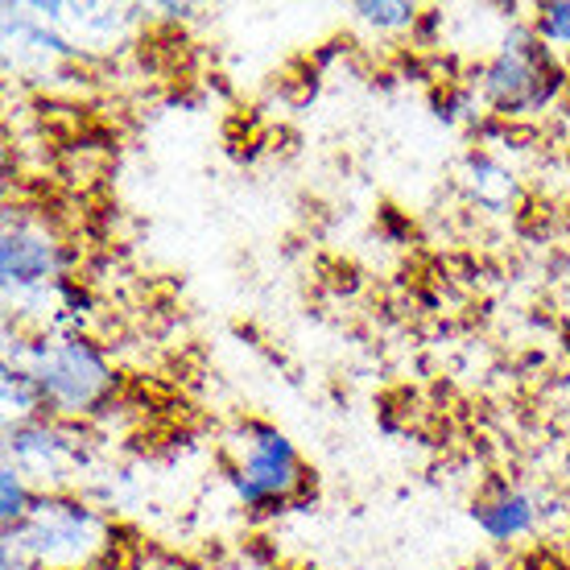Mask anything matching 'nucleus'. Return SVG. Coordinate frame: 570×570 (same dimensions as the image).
<instances>
[{
    "label": "nucleus",
    "instance_id": "1",
    "mask_svg": "<svg viewBox=\"0 0 570 570\" xmlns=\"http://www.w3.org/2000/svg\"><path fill=\"white\" fill-rule=\"evenodd\" d=\"M4 360L33 372L42 389L46 417L75 422L96 417L116 397V368L108 352L91 335H58L26 331L21 323L4 327Z\"/></svg>",
    "mask_w": 570,
    "mask_h": 570
},
{
    "label": "nucleus",
    "instance_id": "2",
    "mask_svg": "<svg viewBox=\"0 0 570 570\" xmlns=\"http://www.w3.org/2000/svg\"><path fill=\"white\" fill-rule=\"evenodd\" d=\"M219 471L253 521L282 517L298 500L314 497V468H306L285 430L261 417H244L224 434Z\"/></svg>",
    "mask_w": 570,
    "mask_h": 570
},
{
    "label": "nucleus",
    "instance_id": "3",
    "mask_svg": "<svg viewBox=\"0 0 570 570\" xmlns=\"http://www.w3.org/2000/svg\"><path fill=\"white\" fill-rule=\"evenodd\" d=\"M75 261H79L75 248L62 240V232L46 215L26 212V207H9L4 236H0V282H4L9 323H21L29 331L42 323L38 311L62 314V306H58V282L75 277Z\"/></svg>",
    "mask_w": 570,
    "mask_h": 570
},
{
    "label": "nucleus",
    "instance_id": "4",
    "mask_svg": "<svg viewBox=\"0 0 570 570\" xmlns=\"http://www.w3.org/2000/svg\"><path fill=\"white\" fill-rule=\"evenodd\" d=\"M116 525L75 488L38 492L26 525L4 533V546L42 562L46 570H91L116 550Z\"/></svg>",
    "mask_w": 570,
    "mask_h": 570
},
{
    "label": "nucleus",
    "instance_id": "5",
    "mask_svg": "<svg viewBox=\"0 0 570 570\" xmlns=\"http://www.w3.org/2000/svg\"><path fill=\"white\" fill-rule=\"evenodd\" d=\"M562 87H567V71L538 42V33H533L529 21L509 26V33L497 46V55L488 58L480 75H475L480 100L500 120H521V116L546 112L562 96Z\"/></svg>",
    "mask_w": 570,
    "mask_h": 570
},
{
    "label": "nucleus",
    "instance_id": "6",
    "mask_svg": "<svg viewBox=\"0 0 570 570\" xmlns=\"http://www.w3.org/2000/svg\"><path fill=\"white\" fill-rule=\"evenodd\" d=\"M4 463H13L38 492L71 488V475L83 468V434L58 417L4 422Z\"/></svg>",
    "mask_w": 570,
    "mask_h": 570
},
{
    "label": "nucleus",
    "instance_id": "7",
    "mask_svg": "<svg viewBox=\"0 0 570 570\" xmlns=\"http://www.w3.org/2000/svg\"><path fill=\"white\" fill-rule=\"evenodd\" d=\"M546 517H550V488H525L509 480H492L484 497L471 504V521L492 546H509L538 533Z\"/></svg>",
    "mask_w": 570,
    "mask_h": 570
},
{
    "label": "nucleus",
    "instance_id": "8",
    "mask_svg": "<svg viewBox=\"0 0 570 570\" xmlns=\"http://www.w3.org/2000/svg\"><path fill=\"white\" fill-rule=\"evenodd\" d=\"M459 183H463V190H468V199L488 215L513 212L517 203H521V183H517V174L509 170L497 154H488V149H471V154L463 157Z\"/></svg>",
    "mask_w": 570,
    "mask_h": 570
},
{
    "label": "nucleus",
    "instance_id": "9",
    "mask_svg": "<svg viewBox=\"0 0 570 570\" xmlns=\"http://www.w3.org/2000/svg\"><path fill=\"white\" fill-rule=\"evenodd\" d=\"M0 405H4V417L9 422H29V417H46L42 405V389L33 381V372L21 368V364H0Z\"/></svg>",
    "mask_w": 570,
    "mask_h": 570
},
{
    "label": "nucleus",
    "instance_id": "10",
    "mask_svg": "<svg viewBox=\"0 0 570 570\" xmlns=\"http://www.w3.org/2000/svg\"><path fill=\"white\" fill-rule=\"evenodd\" d=\"M347 13L356 17L360 26H368L372 33H385V38H393V33H414L417 21H422V9L410 4V0H360Z\"/></svg>",
    "mask_w": 570,
    "mask_h": 570
},
{
    "label": "nucleus",
    "instance_id": "11",
    "mask_svg": "<svg viewBox=\"0 0 570 570\" xmlns=\"http://www.w3.org/2000/svg\"><path fill=\"white\" fill-rule=\"evenodd\" d=\"M33 500H38V488L29 484L13 463H4L0 468V525H4V533L26 525V517L33 513Z\"/></svg>",
    "mask_w": 570,
    "mask_h": 570
},
{
    "label": "nucleus",
    "instance_id": "12",
    "mask_svg": "<svg viewBox=\"0 0 570 570\" xmlns=\"http://www.w3.org/2000/svg\"><path fill=\"white\" fill-rule=\"evenodd\" d=\"M529 26L550 55H570V0H542L533 4Z\"/></svg>",
    "mask_w": 570,
    "mask_h": 570
},
{
    "label": "nucleus",
    "instance_id": "13",
    "mask_svg": "<svg viewBox=\"0 0 570 570\" xmlns=\"http://www.w3.org/2000/svg\"><path fill=\"white\" fill-rule=\"evenodd\" d=\"M439 116L442 120H480L484 116V100L471 87H446L439 96Z\"/></svg>",
    "mask_w": 570,
    "mask_h": 570
},
{
    "label": "nucleus",
    "instance_id": "14",
    "mask_svg": "<svg viewBox=\"0 0 570 570\" xmlns=\"http://www.w3.org/2000/svg\"><path fill=\"white\" fill-rule=\"evenodd\" d=\"M0 570H46L42 562H33V558H26L21 550H13V546H4V554H0Z\"/></svg>",
    "mask_w": 570,
    "mask_h": 570
},
{
    "label": "nucleus",
    "instance_id": "15",
    "mask_svg": "<svg viewBox=\"0 0 570 570\" xmlns=\"http://www.w3.org/2000/svg\"><path fill=\"white\" fill-rule=\"evenodd\" d=\"M157 13L170 17V21H190V17L199 13V9H195V4H157Z\"/></svg>",
    "mask_w": 570,
    "mask_h": 570
},
{
    "label": "nucleus",
    "instance_id": "16",
    "mask_svg": "<svg viewBox=\"0 0 570 570\" xmlns=\"http://www.w3.org/2000/svg\"><path fill=\"white\" fill-rule=\"evenodd\" d=\"M558 475H562V492H567V500H570V451L562 455V468H558Z\"/></svg>",
    "mask_w": 570,
    "mask_h": 570
}]
</instances>
